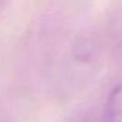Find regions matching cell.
<instances>
[{
    "label": "cell",
    "instance_id": "cell-1",
    "mask_svg": "<svg viewBox=\"0 0 122 122\" xmlns=\"http://www.w3.org/2000/svg\"><path fill=\"white\" fill-rule=\"evenodd\" d=\"M103 122H122V79L112 88L106 98Z\"/></svg>",
    "mask_w": 122,
    "mask_h": 122
}]
</instances>
